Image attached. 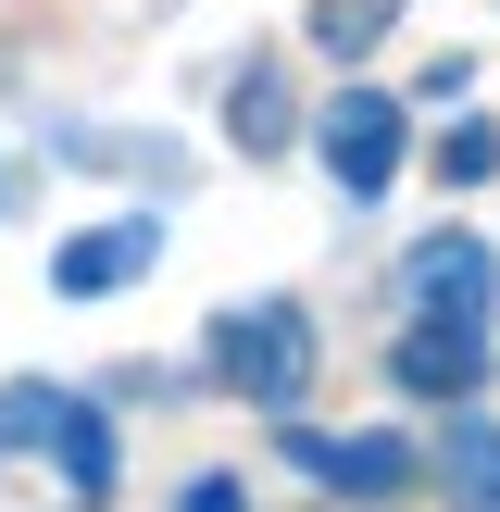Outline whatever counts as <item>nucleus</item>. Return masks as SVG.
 Returning <instances> with one entry per match:
<instances>
[{
  "instance_id": "nucleus-1",
  "label": "nucleus",
  "mask_w": 500,
  "mask_h": 512,
  "mask_svg": "<svg viewBox=\"0 0 500 512\" xmlns=\"http://www.w3.org/2000/svg\"><path fill=\"white\" fill-rule=\"evenodd\" d=\"M213 375L250 388L263 413H300V388H313V313H300V300H250V313H225L213 325Z\"/></svg>"
},
{
  "instance_id": "nucleus-2",
  "label": "nucleus",
  "mask_w": 500,
  "mask_h": 512,
  "mask_svg": "<svg viewBox=\"0 0 500 512\" xmlns=\"http://www.w3.org/2000/svg\"><path fill=\"white\" fill-rule=\"evenodd\" d=\"M0 438H13V450H50L75 500L113 488V425H100V400H75V388H0Z\"/></svg>"
},
{
  "instance_id": "nucleus-3",
  "label": "nucleus",
  "mask_w": 500,
  "mask_h": 512,
  "mask_svg": "<svg viewBox=\"0 0 500 512\" xmlns=\"http://www.w3.org/2000/svg\"><path fill=\"white\" fill-rule=\"evenodd\" d=\"M313 150H325V175H338L350 200H388V175H400V100L388 88L325 100V113H313Z\"/></svg>"
},
{
  "instance_id": "nucleus-4",
  "label": "nucleus",
  "mask_w": 500,
  "mask_h": 512,
  "mask_svg": "<svg viewBox=\"0 0 500 512\" xmlns=\"http://www.w3.org/2000/svg\"><path fill=\"white\" fill-rule=\"evenodd\" d=\"M388 375L413 400H463L475 375H488V325H463V313H413V338L388 350Z\"/></svg>"
},
{
  "instance_id": "nucleus-5",
  "label": "nucleus",
  "mask_w": 500,
  "mask_h": 512,
  "mask_svg": "<svg viewBox=\"0 0 500 512\" xmlns=\"http://www.w3.org/2000/svg\"><path fill=\"white\" fill-rule=\"evenodd\" d=\"M150 263H163V225L125 213V225H88V238L50 250V288H63V300H100V288H125V275H150Z\"/></svg>"
},
{
  "instance_id": "nucleus-6",
  "label": "nucleus",
  "mask_w": 500,
  "mask_h": 512,
  "mask_svg": "<svg viewBox=\"0 0 500 512\" xmlns=\"http://www.w3.org/2000/svg\"><path fill=\"white\" fill-rule=\"evenodd\" d=\"M400 288H413V313H463V325H488L500 263H488V238H463V225H450V238L413 250V275H400Z\"/></svg>"
},
{
  "instance_id": "nucleus-7",
  "label": "nucleus",
  "mask_w": 500,
  "mask_h": 512,
  "mask_svg": "<svg viewBox=\"0 0 500 512\" xmlns=\"http://www.w3.org/2000/svg\"><path fill=\"white\" fill-rule=\"evenodd\" d=\"M288 463H300V475H325V488H363V500H388L400 475H413L388 438H325V425H288Z\"/></svg>"
},
{
  "instance_id": "nucleus-8",
  "label": "nucleus",
  "mask_w": 500,
  "mask_h": 512,
  "mask_svg": "<svg viewBox=\"0 0 500 512\" xmlns=\"http://www.w3.org/2000/svg\"><path fill=\"white\" fill-rule=\"evenodd\" d=\"M388 25H400V0H313V50H338V63H363Z\"/></svg>"
},
{
  "instance_id": "nucleus-9",
  "label": "nucleus",
  "mask_w": 500,
  "mask_h": 512,
  "mask_svg": "<svg viewBox=\"0 0 500 512\" xmlns=\"http://www.w3.org/2000/svg\"><path fill=\"white\" fill-rule=\"evenodd\" d=\"M450 488L463 512H500V425H450Z\"/></svg>"
},
{
  "instance_id": "nucleus-10",
  "label": "nucleus",
  "mask_w": 500,
  "mask_h": 512,
  "mask_svg": "<svg viewBox=\"0 0 500 512\" xmlns=\"http://www.w3.org/2000/svg\"><path fill=\"white\" fill-rule=\"evenodd\" d=\"M225 125H238V150H275V138H288V88L250 63V75H238V100H225Z\"/></svg>"
},
{
  "instance_id": "nucleus-11",
  "label": "nucleus",
  "mask_w": 500,
  "mask_h": 512,
  "mask_svg": "<svg viewBox=\"0 0 500 512\" xmlns=\"http://www.w3.org/2000/svg\"><path fill=\"white\" fill-rule=\"evenodd\" d=\"M438 175H450V188H475V175H500V138H450V150H438Z\"/></svg>"
},
{
  "instance_id": "nucleus-12",
  "label": "nucleus",
  "mask_w": 500,
  "mask_h": 512,
  "mask_svg": "<svg viewBox=\"0 0 500 512\" xmlns=\"http://www.w3.org/2000/svg\"><path fill=\"white\" fill-rule=\"evenodd\" d=\"M188 512H238V488H225V475H200V488H188Z\"/></svg>"
}]
</instances>
